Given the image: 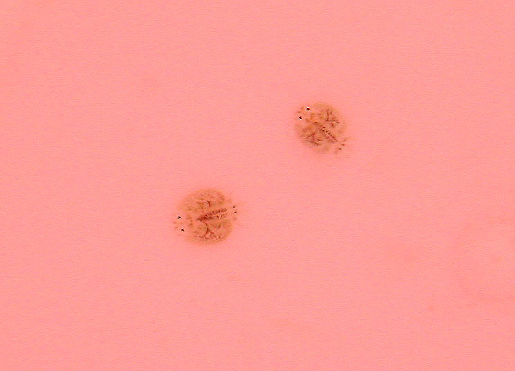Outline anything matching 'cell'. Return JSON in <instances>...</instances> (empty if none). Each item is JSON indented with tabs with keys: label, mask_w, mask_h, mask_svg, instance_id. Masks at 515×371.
Masks as SVG:
<instances>
[{
	"label": "cell",
	"mask_w": 515,
	"mask_h": 371,
	"mask_svg": "<svg viewBox=\"0 0 515 371\" xmlns=\"http://www.w3.org/2000/svg\"><path fill=\"white\" fill-rule=\"evenodd\" d=\"M293 128L301 145L322 158L338 157L346 152L350 140L344 116L332 105L314 102L295 111Z\"/></svg>",
	"instance_id": "cell-2"
},
{
	"label": "cell",
	"mask_w": 515,
	"mask_h": 371,
	"mask_svg": "<svg viewBox=\"0 0 515 371\" xmlns=\"http://www.w3.org/2000/svg\"><path fill=\"white\" fill-rule=\"evenodd\" d=\"M240 215L239 203L213 187L195 190L177 204L172 215L174 232L199 246L219 244L232 233Z\"/></svg>",
	"instance_id": "cell-1"
}]
</instances>
